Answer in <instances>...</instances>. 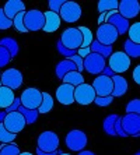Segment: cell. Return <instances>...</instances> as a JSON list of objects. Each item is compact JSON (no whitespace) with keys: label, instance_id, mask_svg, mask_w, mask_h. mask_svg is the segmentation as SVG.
<instances>
[{"label":"cell","instance_id":"obj_1","mask_svg":"<svg viewBox=\"0 0 140 155\" xmlns=\"http://www.w3.org/2000/svg\"><path fill=\"white\" fill-rule=\"evenodd\" d=\"M24 25L28 32H36L45 25V14L41 10H25L24 14Z\"/></svg>","mask_w":140,"mask_h":155},{"label":"cell","instance_id":"obj_2","mask_svg":"<svg viewBox=\"0 0 140 155\" xmlns=\"http://www.w3.org/2000/svg\"><path fill=\"white\" fill-rule=\"evenodd\" d=\"M20 101H21V106H24V108L38 110V108L42 104V92L38 88L28 87V88H25L22 91L21 97H20Z\"/></svg>","mask_w":140,"mask_h":155},{"label":"cell","instance_id":"obj_3","mask_svg":"<svg viewBox=\"0 0 140 155\" xmlns=\"http://www.w3.org/2000/svg\"><path fill=\"white\" fill-rule=\"evenodd\" d=\"M60 42L70 51H79L83 45V35L79 28H67L62 32Z\"/></svg>","mask_w":140,"mask_h":155},{"label":"cell","instance_id":"obj_4","mask_svg":"<svg viewBox=\"0 0 140 155\" xmlns=\"http://www.w3.org/2000/svg\"><path fill=\"white\" fill-rule=\"evenodd\" d=\"M36 144L41 151L43 152H55L59 150V136L55 131H42L36 140Z\"/></svg>","mask_w":140,"mask_h":155},{"label":"cell","instance_id":"obj_5","mask_svg":"<svg viewBox=\"0 0 140 155\" xmlns=\"http://www.w3.org/2000/svg\"><path fill=\"white\" fill-rule=\"evenodd\" d=\"M65 143L69 150L81 152L84 151V148L87 145V134L84 131H81V130L74 129L67 133V136L65 138Z\"/></svg>","mask_w":140,"mask_h":155},{"label":"cell","instance_id":"obj_6","mask_svg":"<svg viewBox=\"0 0 140 155\" xmlns=\"http://www.w3.org/2000/svg\"><path fill=\"white\" fill-rule=\"evenodd\" d=\"M108 67L115 73V74L121 76V73H125L129 70L130 58L122 51L114 52V53L111 54V58H109V64H108Z\"/></svg>","mask_w":140,"mask_h":155},{"label":"cell","instance_id":"obj_7","mask_svg":"<svg viewBox=\"0 0 140 155\" xmlns=\"http://www.w3.org/2000/svg\"><path fill=\"white\" fill-rule=\"evenodd\" d=\"M0 81H2V85L10 88L11 91L18 90L20 87L24 83V77H22V73L17 69H7L2 73V77H0Z\"/></svg>","mask_w":140,"mask_h":155},{"label":"cell","instance_id":"obj_8","mask_svg":"<svg viewBox=\"0 0 140 155\" xmlns=\"http://www.w3.org/2000/svg\"><path fill=\"white\" fill-rule=\"evenodd\" d=\"M118 31L114 25L111 24H102V25H98L97 29V41L101 45H105V46H112L115 41L118 39Z\"/></svg>","mask_w":140,"mask_h":155},{"label":"cell","instance_id":"obj_9","mask_svg":"<svg viewBox=\"0 0 140 155\" xmlns=\"http://www.w3.org/2000/svg\"><path fill=\"white\" fill-rule=\"evenodd\" d=\"M105 67H107V63H105V59L101 54L91 52L87 58H84V70L90 74L100 76V74H102Z\"/></svg>","mask_w":140,"mask_h":155},{"label":"cell","instance_id":"obj_10","mask_svg":"<svg viewBox=\"0 0 140 155\" xmlns=\"http://www.w3.org/2000/svg\"><path fill=\"white\" fill-rule=\"evenodd\" d=\"M122 127L128 137H140V116L126 113L122 116Z\"/></svg>","mask_w":140,"mask_h":155},{"label":"cell","instance_id":"obj_11","mask_svg":"<svg viewBox=\"0 0 140 155\" xmlns=\"http://www.w3.org/2000/svg\"><path fill=\"white\" fill-rule=\"evenodd\" d=\"M3 124L10 133L17 134L24 130V127L27 126V122H25L24 116L20 112H11L6 115V117L3 120Z\"/></svg>","mask_w":140,"mask_h":155},{"label":"cell","instance_id":"obj_12","mask_svg":"<svg viewBox=\"0 0 140 155\" xmlns=\"http://www.w3.org/2000/svg\"><path fill=\"white\" fill-rule=\"evenodd\" d=\"M95 91L90 84H81L79 87H74V102L80 105H90L95 99Z\"/></svg>","mask_w":140,"mask_h":155},{"label":"cell","instance_id":"obj_13","mask_svg":"<svg viewBox=\"0 0 140 155\" xmlns=\"http://www.w3.org/2000/svg\"><path fill=\"white\" fill-rule=\"evenodd\" d=\"M91 85H93L97 97H109V95H112V91H114V81H112V78H109L107 76H102V74L95 77Z\"/></svg>","mask_w":140,"mask_h":155},{"label":"cell","instance_id":"obj_14","mask_svg":"<svg viewBox=\"0 0 140 155\" xmlns=\"http://www.w3.org/2000/svg\"><path fill=\"white\" fill-rule=\"evenodd\" d=\"M60 20L66 22H76L81 17V7L74 2H66L59 11Z\"/></svg>","mask_w":140,"mask_h":155},{"label":"cell","instance_id":"obj_15","mask_svg":"<svg viewBox=\"0 0 140 155\" xmlns=\"http://www.w3.org/2000/svg\"><path fill=\"white\" fill-rule=\"evenodd\" d=\"M107 24H111L116 28L119 35H123V34H128L130 28V24H129V20L123 18L122 15L118 13V10H112L109 13H107Z\"/></svg>","mask_w":140,"mask_h":155},{"label":"cell","instance_id":"obj_16","mask_svg":"<svg viewBox=\"0 0 140 155\" xmlns=\"http://www.w3.org/2000/svg\"><path fill=\"white\" fill-rule=\"evenodd\" d=\"M118 13L126 20H132L139 15L140 3L137 0H122V2H119Z\"/></svg>","mask_w":140,"mask_h":155},{"label":"cell","instance_id":"obj_17","mask_svg":"<svg viewBox=\"0 0 140 155\" xmlns=\"http://www.w3.org/2000/svg\"><path fill=\"white\" fill-rule=\"evenodd\" d=\"M56 99L62 105H72L74 102V87L62 84L56 90Z\"/></svg>","mask_w":140,"mask_h":155},{"label":"cell","instance_id":"obj_18","mask_svg":"<svg viewBox=\"0 0 140 155\" xmlns=\"http://www.w3.org/2000/svg\"><path fill=\"white\" fill-rule=\"evenodd\" d=\"M45 14V25H43L42 31L43 32H55L56 29H59V27H60V15L56 14V13H53V11H45L43 13Z\"/></svg>","mask_w":140,"mask_h":155},{"label":"cell","instance_id":"obj_19","mask_svg":"<svg viewBox=\"0 0 140 155\" xmlns=\"http://www.w3.org/2000/svg\"><path fill=\"white\" fill-rule=\"evenodd\" d=\"M3 11H4V14L7 15L10 20H13L17 14L24 13L25 11V4H24V2H21V0H9L7 3L4 4Z\"/></svg>","mask_w":140,"mask_h":155},{"label":"cell","instance_id":"obj_20","mask_svg":"<svg viewBox=\"0 0 140 155\" xmlns=\"http://www.w3.org/2000/svg\"><path fill=\"white\" fill-rule=\"evenodd\" d=\"M112 81H114V91H112V97L118 98L122 97L128 92V88H129V84L126 81L125 77L119 76V74H115L112 77Z\"/></svg>","mask_w":140,"mask_h":155},{"label":"cell","instance_id":"obj_21","mask_svg":"<svg viewBox=\"0 0 140 155\" xmlns=\"http://www.w3.org/2000/svg\"><path fill=\"white\" fill-rule=\"evenodd\" d=\"M76 70H77V67H76L74 63H73L70 59H65V60H62L58 63L56 69H55V73H56V77H58L59 80H63V77H65L67 73L76 71Z\"/></svg>","mask_w":140,"mask_h":155},{"label":"cell","instance_id":"obj_22","mask_svg":"<svg viewBox=\"0 0 140 155\" xmlns=\"http://www.w3.org/2000/svg\"><path fill=\"white\" fill-rule=\"evenodd\" d=\"M15 99L14 91H11L7 87H0V108L7 109Z\"/></svg>","mask_w":140,"mask_h":155},{"label":"cell","instance_id":"obj_23","mask_svg":"<svg viewBox=\"0 0 140 155\" xmlns=\"http://www.w3.org/2000/svg\"><path fill=\"white\" fill-rule=\"evenodd\" d=\"M0 46H3L6 51L10 53L11 59H14L18 53V43L14 38L11 36H6V38H2L0 39Z\"/></svg>","mask_w":140,"mask_h":155},{"label":"cell","instance_id":"obj_24","mask_svg":"<svg viewBox=\"0 0 140 155\" xmlns=\"http://www.w3.org/2000/svg\"><path fill=\"white\" fill-rule=\"evenodd\" d=\"M90 48H91V52H93V53L101 54L104 59H109V58H111V54L114 53V52H112V46H105V45H101L97 39L93 41V43H91Z\"/></svg>","mask_w":140,"mask_h":155},{"label":"cell","instance_id":"obj_25","mask_svg":"<svg viewBox=\"0 0 140 155\" xmlns=\"http://www.w3.org/2000/svg\"><path fill=\"white\" fill-rule=\"evenodd\" d=\"M63 84L79 87V85H81V84H84V77H83V74L79 73L77 70H76V71H70L63 77Z\"/></svg>","mask_w":140,"mask_h":155},{"label":"cell","instance_id":"obj_26","mask_svg":"<svg viewBox=\"0 0 140 155\" xmlns=\"http://www.w3.org/2000/svg\"><path fill=\"white\" fill-rule=\"evenodd\" d=\"M123 49H125V53L129 56L130 59H137L140 58V45L139 43L132 42L130 39H126L125 43H123Z\"/></svg>","mask_w":140,"mask_h":155},{"label":"cell","instance_id":"obj_27","mask_svg":"<svg viewBox=\"0 0 140 155\" xmlns=\"http://www.w3.org/2000/svg\"><path fill=\"white\" fill-rule=\"evenodd\" d=\"M17 112H20L22 116H24L27 124L35 123L36 119H38V116H39V112H38V110H35V109H27V108H24V106H20Z\"/></svg>","mask_w":140,"mask_h":155},{"label":"cell","instance_id":"obj_28","mask_svg":"<svg viewBox=\"0 0 140 155\" xmlns=\"http://www.w3.org/2000/svg\"><path fill=\"white\" fill-rule=\"evenodd\" d=\"M118 119V115H109L104 119V123H102V127H104V131L108 134V136H116L115 133V122Z\"/></svg>","mask_w":140,"mask_h":155},{"label":"cell","instance_id":"obj_29","mask_svg":"<svg viewBox=\"0 0 140 155\" xmlns=\"http://www.w3.org/2000/svg\"><path fill=\"white\" fill-rule=\"evenodd\" d=\"M53 108V98L49 92H42V104L38 108V112L39 113H48L52 110Z\"/></svg>","mask_w":140,"mask_h":155},{"label":"cell","instance_id":"obj_30","mask_svg":"<svg viewBox=\"0 0 140 155\" xmlns=\"http://www.w3.org/2000/svg\"><path fill=\"white\" fill-rule=\"evenodd\" d=\"M118 6H119V2L116 0H101L98 2V11L101 13H109L112 10H118Z\"/></svg>","mask_w":140,"mask_h":155},{"label":"cell","instance_id":"obj_31","mask_svg":"<svg viewBox=\"0 0 140 155\" xmlns=\"http://www.w3.org/2000/svg\"><path fill=\"white\" fill-rule=\"evenodd\" d=\"M15 137H17V134L10 133V131L4 127L3 123H0V143H2V144H10V143H13V141L15 140Z\"/></svg>","mask_w":140,"mask_h":155},{"label":"cell","instance_id":"obj_32","mask_svg":"<svg viewBox=\"0 0 140 155\" xmlns=\"http://www.w3.org/2000/svg\"><path fill=\"white\" fill-rule=\"evenodd\" d=\"M20 148L17 144L10 143V144H2L0 145V155H20Z\"/></svg>","mask_w":140,"mask_h":155},{"label":"cell","instance_id":"obj_33","mask_svg":"<svg viewBox=\"0 0 140 155\" xmlns=\"http://www.w3.org/2000/svg\"><path fill=\"white\" fill-rule=\"evenodd\" d=\"M80 32L83 35V45L81 48H90L91 43H93V32L90 31V28H87V27H79Z\"/></svg>","mask_w":140,"mask_h":155},{"label":"cell","instance_id":"obj_34","mask_svg":"<svg viewBox=\"0 0 140 155\" xmlns=\"http://www.w3.org/2000/svg\"><path fill=\"white\" fill-rule=\"evenodd\" d=\"M24 14H25V11H24V13L17 14L14 18H13V27L17 29L18 32H21V34H27V32H28V31H27V28H25V25H24Z\"/></svg>","mask_w":140,"mask_h":155},{"label":"cell","instance_id":"obj_35","mask_svg":"<svg viewBox=\"0 0 140 155\" xmlns=\"http://www.w3.org/2000/svg\"><path fill=\"white\" fill-rule=\"evenodd\" d=\"M128 34H129V39L132 41V42L139 43L140 45V22L132 24L129 31H128Z\"/></svg>","mask_w":140,"mask_h":155},{"label":"cell","instance_id":"obj_36","mask_svg":"<svg viewBox=\"0 0 140 155\" xmlns=\"http://www.w3.org/2000/svg\"><path fill=\"white\" fill-rule=\"evenodd\" d=\"M56 49H58L59 54H62V56H65L66 59H70L72 56H74V54H77V51H70V49H67V48L63 46V43L60 42V39L56 42Z\"/></svg>","mask_w":140,"mask_h":155},{"label":"cell","instance_id":"obj_37","mask_svg":"<svg viewBox=\"0 0 140 155\" xmlns=\"http://www.w3.org/2000/svg\"><path fill=\"white\" fill-rule=\"evenodd\" d=\"M126 113H135L140 116V99H132L126 105Z\"/></svg>","mask_w":140,"mask_h":155},{"label":"cell","instance_id":"obj_38","mask_svg":"<svg viewBox=\"0 0 140 155\" xmlns=\"http://www.w3.org/2000/svg\"><path fill=\"white\" fill-rule=\"evenodd\" d=\"M13 25V20L7 17V15L4 14L3 8H0V29H9L10 27Z\"/></svg>","mask_w":140,"mask_h":155},{"label":"cell","instance_id":"obj_39","mask_svg":"<svg viewBox=\"0 0 140 155\" xmlns=\"http://www.w3.org/2000/svg\"><path fill=\"white\" fill-rule=\"evenodd\" d=\"M114 99H115V98L112 97V95H109V97H95L94 104L98 105V106H101V108H104V106L111 105L112 102H114Z\"/></svg>","mask_w":140,"mask_h":155},{"label":"cell","instance_id":"obj_40","mask_svg":"<svg viewBox=\"0 0 140 155\" xmlns=\"http://www.w3.org/2000/svg\"><path fill=\"white\" fill-rule=\"evenodd\" d=\"M11 60V56L3 46H0V69L4 67V66H7Z\"/></svg>","mask_w":140,"mask_h":155},{"label":"cell","instance_id":"obj_41","mask_svg":"<svg viewBox=\"0 0 140 155\" xmlns=\"http://www.w3.org/2000/svg\"><path fill=\"white\" fill-rule=\"evenodd\" d=\"M66 3V0H50L49 3V11H53L56 14H59V11H60L62 6Z\"/></svg>","mask_w":140,"mask_h":155},{"label":"cell","instance_id":"obj_42","mask_svg":"<svg viewBox=\"0 0 140 155\" xmlns=\"http://www.w3.org/2000/svg\"><path fill=\"white\" fill-rule=\"evenodd\" d=\"M70 60H72L73 63L76 64V67H77V71H79V73H81L83 70H84V59L80 58L79 54H74V56H72V58H70Z\"/></svg>","mask_w":140,"mask_h":155},{"label":"cell","instance_id":"obj_43","mask_svg":"<svg viewBox=\"0 0 140 155\" xmlns=\"http://www.w3.org/2000/svg\"><path fill=\"white\" fill-rule=\"evenodd\" d=\"M115 133L119 137H128L125 134V131H123V127H122V116H118V119H116V122H115Z\"/></svg>","mask_w":140,"mask_h":155},{"label":"cell","instance_id":"obj_44","mask_svg":"<svg viewBox=\"0 0 140 155\" xmlns=\"http://www.w3.org/2000/svg\"><path fill=\"white\" fill-rule=\"evenodd\" d=\"M21 106V101H20V98H15L14 99V102L9 106L7 109H4V112L6 113H11V112H17L18 110V108Z\"/></svg>","mask_w":140,"mask_h":155},{"label":"cell","instance_id":"obj_45","mask_svg":"<svg viewBox=\"0 0 140 155\" xmlns=\"http://www.w3.org/2000/svg\"><path fill=\"white\" fill-rule=\"evenodd\" d=\"M132 77H133V81H135V83H136L137 85H140V64L135 67Z\"/></svg>","mask_w":140,"mask_h":155},{"label":"cell","instance_id":"obj_46","mask_svg":"<svg viewBox=\"0 0 140 155\" xmlns=\"http://www.w3.org/2000/svg\"><path fill=\"white\" fill-rule=\"evenodd\" d=\"M91 53V48H80L79 51H77V54H79L80 58H87L88 54Z\"/></svg>","mask_w":140,"mask_h":155},{"label":"cell","instance_id":"obj_47","mask_svg":"<svg viewBox=\"0 0 140 155\" xmlns=\"http://www.w3.org/2000/svg\"><path fill=\"white\" fill-rule=\"evenodd\" d=\"M102 76H107V77H109V78H112V77L115 76V73L112 71V70H111V69H109V67H108V66H107V67H105V69H104V71H102Z\"/></svg>","mask_w":140,"mask_h":155},{"label":"cell","instance_id":"obj_48","mask_svg":"<svg viewBox=\"0 0 140 155\" xmlns=\"http://www.w3.org/2000/svg\"><path fill=\"white\" fill-rule=\"evenodd\" d=\"M60 154V151H55V152H43V151H41L39 148H36V155H59Z\"/></svg>","mask_w":140,"mask_h":155},{"label":"cell","instance_id":"obj_49","mask_svg":"<svg viewBox=\"0 0 140 155\" xmlns=\"http://www.w3.org/2000/svg\"><path fill=\"white\" fill-rule=\"evenodd\" d=\"M105 21H107V13H101L100 17H98V25H102V24H105Z\"/></svg>","mask_w":140,"mask_h":155},{"label":"cell","instance_id":"obj_50","mask_svg":"<svg viewBox=\"0 0 140 155\" xmlns=\"http://www.w3.org/2000/svg\"><path fill=\"white\" fill-rule=\"evenodd\" d=\"M79 155H95L93 151H87V150H84V151L79 152Z\"/></svg>","mask_w":140,"mask_h":155},{"label":"cell","instance_id":"obj_51","mask_svg":"<svg viewBox=\"0 0 140 155\" xmlns=\"http://www.w3.org/2000/svg\"><path fill=\"white\" fill-rule=\"evenodd\" d=\"M6 115H7V113L4 112H0V123H3V120H4V117H6Z\"/></svg>","mask_w":140,"mask_h":155},{"label":"cell","instance_id":"obj_52","mask_svg":"<svg viewBox=\"0 0 140 155\" xmlns=\"http://www.w3.org/2000/svg\"><path fill=\"white\" fill-rule=\"evenodd\" d=\"M20 155H34V154H31V152H27V151H24V152H20Z\"/></svg>","mask_w":140,"mask_h":155},{"label":"cell","instance_id":"obj_53","mask_svg":"<svg viewBox=\"0 0 140 155\" xmlns=\"http://www.w3.org/2000/svg\"><path fill=\"white\" fill-rule=\"evenodd\" d=\"M59 155H70V154H65V152H60Z\"/></svg>","mask_w":140,"mask_h":155},{"label":"cell","instance_id":"obj_54","mask_svg":"<svg viewBox=\"0 0 140 155\" xmlns=\"http://www.w3.org/2000/svg\"><path fill=\"white\" fill-rule=\"evenodd\" d=\"M135 155H140V151H139V152H136V154H135Z\"/></svg>","mask_w":140,"mask_h":155},{"label":"cell","instance_id":"obj_55","mask_svg":"<svg viewBox=\"0 0 140 155\" xmlns=\"http://www.w3.org/2000/svg\"><path fill=\"white\" fill-rule=\"evenodd\" d=\"M0 87H2V81H0Z\"/></svg>","mask_w":140,"mask_h":155},{"label":"cell","instance_id":"obj_56","mask_svg":"<svg viewBox=\"0 0 140 155\" xmlns=\"http://www.w3.org/2000/svg\"><path fill=\"white\" fill-rule=\"evenodd\" d=\"M0 77H2V74H0Z\"/></svg>","mask_w":140,"mask_h":155}]
</instances>
